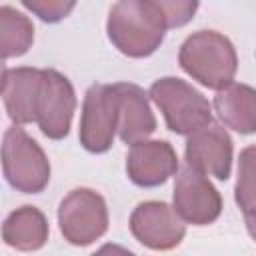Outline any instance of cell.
I'll return each instance as SVG.
<instances>
[{"mask_svg":"<svg viewBox=\"0 0 256 256\" xmlns=\"http://www.w3.org/2000/svg\"><path fill=\"white\" fill-rule=\"evenodd\" d=\"M106 30L122 54L144 58L162 44L166 24L148 0H118L108 14Z\"/></svg>","mask_w":256,"mask_h":256,"instance_id":"1","label":"cell"},{"mask_svg":"<svg viewBox=\"0 0 256 256\" xmlns=\"http://www.w3.org/2000/svg\"><path fill=\"white\" fill-rule=\"evenodd\" d=\"M178 62L200 84L220 90L234 80L238 56L232 42L214 30L194 32L180 46Z\"/></svg>","mask_w":256,"mask_h":256,"instance_id":"2","label":"cell"},{"mask_svg":"<svg viewBox=\"0 0 256 256\" xmlns=\"http://www.w3.org/2000/svg\"><path fill=\"white\" fill-rule=\"evenodd\" d=\"M2 170L8 184L24 194L42 192L50 180V164L44 150L20 126H12L4 134Z\"/></svg>","mask_w":256,"mask_h":256,"instance_id":"3","label":"cell"},{"mask_svg":"<svg viewBox=\"0 0 256 256\" xmlns=\"http://www.w3.org/2000/svg\"><path fill=\"white\" fill-rule=\"evenodd\" d=\"M150 98L162 110L168 128L176 134H192L212 122L208 100L180 78H160L150 86Z\"/></svg>","mask_w":256,"mask_h":256,"instance_id":"4","label":"cell"},{"mask_svg":"<svg viewBox=\"0 0 256 256\" xmlns=\"http://www.w3.org/2000/svg\"><path fill=\"white\" fill-rule=\"evenodd\" d=\"M58 224L74 246H88L108 228V210L100 194L88 188L72 190L58 208Z\"/></svg>","mask_w":256,"mask_h":256,"instance_id":"5","label":"cell"},{"mask_svg":"<svg viewBox=\"0 0 256 256\" xmlns=\"http://www.w3.org/2000/svg\"><path fill=\"white\" fill-rule=\"evenodd\" d=\"M76 108L74 88L66 76L48 68L42 70V84L36 102V124L42 134L60 140L68 134Z\"/></svg>","mask_w":256,"mask_h":256,"instance_id":"6","label":"cell"},{"mask_svg":"<svg viewBox=\"0 0 256 256\" xmlns=\"http://www.w3.org/2000/svg\"><path fill=\"white\" fill-rule=\"evenodd\" d=\"M174 210L178 216L196 226L212 224L222 210V198L204 172L186 164L174 184Z\"/></svg>","mask_w":256,"mask_h":256,"instance_id":"7","label":"cell"},{"mask_svg":"<svg viewBox=\"0 0 256 256\" xmlns=\"http://www.w3.org/2000/svg\"><path fill=\"white\" fill-rule=\"evenodd\" d=\"M116 134V98L112 84L88 88L82 104L80 142L88 152H106Z\"/></svg>","mask_w":256,"mask_h":256,"instance_id":"8","label":"cell"},{"mask_svg":"<svg viewBox=\"0 0 256 256\" xmlns=\"http://www.w3.org/2000/svg\"><path fill=\"white\" fill-rule=\"evenodd\" d=\"M134 238L152 250H170L184 238V220L164 202H142L130 216Z\"/></svg>","mask_w":256,"mask_h":256,"instance_id":"9","label":"cell"},{"mask_svg":"<svg viewBox=\"0 0 256 256\" xmlns=\"http://www.w3.org/2000/svg\"><path fill=\"white\" fill-rule=\"evenodd\" d=\"M186 164L218 180H226L232 168V140L228 132L220 124L208 122L188 134Z\"/></svg>","mask_w":256,"mask_h":256,"instance_id":"10","label":"cell"},{"mask_svg":"<svg viewBox=\"0 0 256 256\" xmlns=\"http://www.w3.org/2000/svg\"><path fill=\"white\" fill-rule=\"evenodd\" d=\"M178 170V158L174 148L166 140H140L134 142L128 158V178L144 188L164 184Z\"/></svg>","mask_w":256,"mask_h":256,"instance_id":"11","label":"cell"},{"mask_svg":"<svg viewBox=\"0 0 256 256\" xmlns=\"http://www.w3.org/2000/svg\"><path fill=\"white\" fill-rule=\"evenodd\" d=\"M116 98V132L122 142L134 144L146 140L156 130V118L150 110L144 90L130 82L112 84Z\"/></svg>","mask_w":256,"mask_h":256,"instance_id":"12","label":"cell"},{"mask_svg":"<svg viewBox=\"0 0 256 256\" xmlns=\"http://www.w3.org/2000/svg\"><path fill=\"white\" fill-rule=\"evenodd\" d=\"M42 84L38 68H6L2 72V98L14 124L36 122V102Z\"/></svg>","mask_w":256,"mask_h":256,"instance_id":"13","label":"cell"},{"mask_svg":"<svg viewBox=\"0 0 256 256\" xmlns=\"http://www.w3.org/2000/svg\"><path fill=\"white\" fill-rule=\"evenodd\" d=\"M214 108L228 128L240 134L256 132V90L252 86L238 82L226 84L216 92Z\"/></svg>","mask_w":256,"mask_h":256,"instance_id":"14","label":"cell"},{"mask_svg":"<svg viewBox=\"0 0 256 256\" xmlns=\"http://www.w3.org/2000/svg\"><path fill=\"white\" fill-rule=\"evenodd\" d=\"M2 238L12 248L38 250L48 240V222L38 208L22 206L4 220Z\"/></svg>","mask_w":256,"mask_h":256,"instance_id":"15","label":"cell"},{"mask_svg":"<svg viewBox=\"0 0 256 256\" xmlns=\"http://www.w3.org/2000/svg\"><path fill=\"white\" fill-rule=\"evenodd\" d=\"M34 40L32 22L10 6L0 8V50L2 58L22 56Z\"/></svg>","mask_w":256,"mask_h":256,"instance_id":"16","label":"cell"},{"mask_svg":"<svg viewBox=\"0 0 256 256\" xmlns=\"http://www.w3.org/2000/svg\"><path fill=\"white\" fill-rule=\"evenodd\" d=\"M236 204L244 214L256 210V146H248L238 158Z\"/></svg>","mask_w":256,"mask_h":256,"instance_id":"17","label":"cell"},{"mask_svg":"<svg viewBox=\"0 0 256 256\" xmlns=\"http://www.w3.org/2000/svg\"><path fill=\"white\" fill-rule=\"evenodd\" d=\"M160 14L166 28H180L192 20L198 10V0H148Z\"/></svg>","mask_w":256,"mask_h":256,"instance_id":"18","label":"cell"},{"mask_svg":"<svg viewBox=\"0 0 256 256\" xmlns=\"http://www.w3.org/2000/svg\"><path fill=\"white\" fill-rule=\"evenodd\" d=\"M22 4L44 22H60L72 12L76 0H22Z\"/></svg>","mask_w":256,"mask_h":256,"instance_id":"19","label":"cell"},{"mask_svg":"<svg viewBox=\"0 0 256 256\" xmlns=\"http://www.w3.org/2000/svg\"><path fill=\"white\" fill-rule=\"evenodd\" d=\"M246 228L250 232V236L256 240V210L254 212H248L246 214Z\"/></svg>","mask_w":256,"mask_h":256,"instance_id":"20","label":"cell"}]
</instances>
